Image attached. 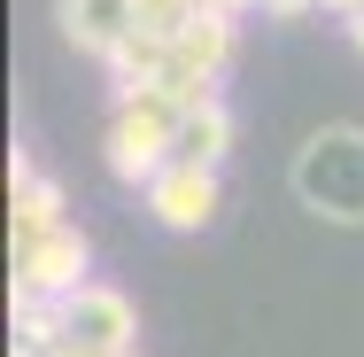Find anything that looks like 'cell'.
Instances as JSON below:
<instances>
[{"label":"cell","instance_id":"8992f818","mask_svg":"<svg viewBox=\"0 0 364 357\" xmlns=\"http://www.w3.org/2000/svg\"><path fill=\"white\" fill-rule=\"evenodd\" d=\"M55 225H70V202H63V187L23 155V148H8V241H31V233H55Z\"/></svg>","mask_w":364,"mask_h":357},{"label":"cell","instance_id":"277c9868","mask_svg":"<svg viewBox=\"0 0 364 357\" xmlns=\"http://www.w3.org/2000/svg\"><path fill=\"white\" fill-rule=\"evenodd\" d=\"M55 334H63V350H132L140 342V311H132L124 287L85 280L55 303Z\"/></svg>","mask_w":364,"mask_h":357},{"label":"cell","instance_id":"7c38bea8","mask_svg":"<svg viewBox=\"0 0 364 357\" xmlns=\"http://www.w3.org/2000/svg\"><path fill=\"white\" fill-rule=\"evenodd\" d=\"M55 357H140V350H55Z\"/></svg>","mask_w":364,"mask_h":357},{"label":"cell","instance_id":"9c48e42d","mask_svg":"<svg viewBox=\"0 0 364 357\" xmlns=\"http://www.w3.org/2000/svg\"><path fill=\"white\" fill-rule=\"evenodd\" d=\"M202 8H210V0H132V16H140L147 39H178V31H186Z\"/></svg>","mask_w":364,"mask_h":357},{"label":"cell","instance_id":"4fadbf2b","mask_svg":"<svg viewBox=\"0 0 364 357\" xmlns=\"http://www.w3.org/2000/svg\"><path fill=\"white\" fill-rule=\"evenodd\" d=\"M210 8H232V16H240V8H264V0H210Z\"/></svg>","mask_w":364,"mask_h":357},{"label":"cell","instance_id":"7a4b0ae2","mask_svg":"<svg viewBox=\"0 0 364 357\" xmlns=\"http://www.w3.org/2000/svg\"><path fill=\"white\" fill-rule=\"evenodd\" d=\"M178 148V101L171 93H132V101H109V133H101V163L117 187L147 195L155 171L171 163Z\"/></svg>","mask_w":364,"mask_h":357},{"label":"cell","instance_id":"3957f363","mask_svg":"<svg viewBox=\"0 0 364 357\" xmlns=\"http://www.w3.org/2000/svg\"><path fill=\"white\" fill-rule=\"evenodd\" d=\"M93 280V241L77 225L55 233H31V241H8V295H31V303H63L70 287Z\"/></svg>","mask_w":364,"mask_h":357},{"label":"cell","instance_id":"30bf717a","mask_svg":"<svg viewBox=\"0 0 364 357\" xmlns=\"http://www.w3.org/2000/svg\"><path fill=\"white\" fill-rule=\"evenodd\" d=\"M302 8H326V0H264V16H279V24H287V16H302Z\"/></svg>","mask_w":364,"mask_h":357},{"label":"cell","instance_id":"52a82bcc","mask_svg":"<svg viewBox=\"0 0 364 357\" xmlns=\"http://www.w3.org/2000/svg\"><path fill=\"white\" fill-rule=\"evenodd\" d=\"M55 24H63V39H70L85 63H109V55L140 31L132 0H55Z\"/></svg>","mask_w":364,"mask_h":357},{"label":"cell","instance_id":"8fae6325","mask_svg":"<svg viewBox=\"0 0 364 357\" xmlns=\"http://www.w3.org/2000/svg\"><path fill=\"white\" fill-rule=\"evenodd\" d=\"M341 24H349V47H357V55H364V0H357V8H349V16H341Z\"/></svg>","mask_w":364,"mask_h":357},{"label":"cell","instance_id":"ba28073f","mask_svg":"<svg viewBox=\"0 0 364 357\" xmlns=\"http://www.w3.org/2000/svg\"><path fill=\"white\" fill-rule=\"evenodd\" d=\"M232 109L225 101H202V109H178V148H171V163H202V171H225V155H232Z\"/></svg>","mask_w":364,"mask_h":357},{"label":"cell","instance_id":"5b68a950","mask_svg":"<svg viewBox=\"0 0 364 357\" xmlns=\"http://www.w3.org/2000/svg\"><path fill=\"white\" fill-rule=\"evenodd\" d=\"M140 202H147V217L163 233H202V225H218L225 187H218V171H202V163H163Z\"/></svg>","mask_w":364,"mask_h":357},{"label":"cell","instance_id":"6da1fadb","mask_svg":"<svg viewBox=\"0 0 364 357\" xmlns=\"http://www.w3.org/2000/svg\"><path fill=\"white\" fill-rule=\"evenodd\" d=\"M294 202L326 225H364V125H318L287 163Z\"/></svg>","mask_w":364,"mask_h":357},{"label":"cell","instance_id":"5bb4252c","mask_svg":"<svg viewBox=\"0 0 364 357\" xmlns=\"http://www.w3.org/2000/svg\"><path fill=\"white\" fill-rule=\"evenodd\" d=\"M326 8H341V16H349V8H357V0H326Z\"/></svg>","mask_w":364,"mask_h":357}]
</instances>
